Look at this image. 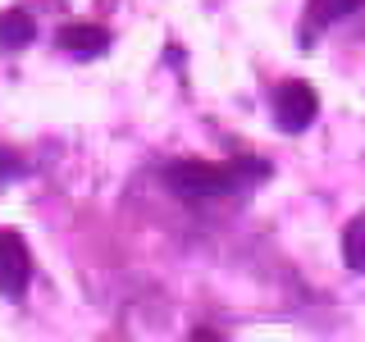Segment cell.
<instances>
[{
  "label": "cell",
  "mask_w": 365,
  "mask_h": 342,
  "mask_svg": "<svg viewBox=\"0 0 365 342\" xmlns=\"http://www.w3.org/2000/svg\"><path fill=\"white\" fill-rule=\"evenodd\" d=\"M32 37H37V23H32L28 9H5L0 14V46L5 51H23Z\"/></svg>",
  "instance_id": "5b68a950"
},
{
  "label": "cell",
  "mask_w": 365,
  "mask_h": 342,
  "mask_svg": "<svg viewBox=\"0 0 365 342\" xmlns=\"http://www.w3.org/2000/svg\"><path fill=\"white\" fill-rule=\"evenodd\" d=\"M342 265L351 274H365V214L351 219L347 233H342Z\"/></svg>",
  "instance_id": "8992f818"
},
{
  "label": "cell",
  "mask_w": 365,
  "mask_h": 342,
  "mask_svg": "<svg viewBox=\"0 0 365 342\" xmlns=\"http://www.w3.org/2000/svg\"><path fill=\"white\" fill-rule=\"evenodd\" d=\"M106 46H110V32L96 28V23H68V28L60 32V51L78 55V60H96Z\"/></svg>",
  "instance_id": "277c9868"
},
{
  "label": "cell",
  "mask_w": 365,
  "mask_h": 342,
  "mask_svg": "<svg viewBox=\"0 0 365 342\" xmlns=\"http://www.w3.org/2000/svg\"><path fill=\"white\" fill-rule=\"evenodd\" d=\"M19 174H23V160L14 151H0V178L9 182V178H19Z\"/></svg>",
  "instance_id": "ba28073f"
},
{
  "label": "cell",
  "mask_w": 365,
  "mask_h": 342,
  "mask_svg": "<svg viewBox=\"0 0 365 342\" xmlns=\"http://www.w3.org/2000/svg\"><path fill=\"white\" fill-rule=\"evenodd\" d=\"M28 283H32V256H28V247H23V233L5 228V233H0V292H5L9 301H23Z\"/></svg>",
  "instance_id": "3957f363"
},
{
  "label": "cell",
  "mask_w": 365,
  "mask_h": 342,
  "mask_svg": "<svg viewBox=\"0 0 365 342\" xmlns=\"http://www.w3.org/2000/svg\"><path fill=\"white\" fill-rule=\"evenodd\" d=\"M315 114H319V96H315L311 83L292 78V83L274 87V123L283 133H306L315 123Z\"/></svg>",
  "instance_id": "7a4b0ae2"
},
{
  "label": "cell",
  "mask_w": 365,
  "mask_h": 342,
  "mask_svg": "<svg viewBox=\"0 0 365 342\" xmlns=\"http://www.w3.org/2000/svg\"><path fill=\"white\" fill-rule=\"evenodd\" d=\"M165 182L178 192V197H224V192H233L237 182V169L233 160L228 165H205V160H178V165L165 169Z\"/></svg>",
  "instance_id": "6da1fadb"
},
{
  "label": "cell",
  "mask_w": 365,
  "mask_h": 342,
  "mask_svg": "<svg viewBox=\"0 0 365 342\" xmlns=\"http://www.w3.org/2000/svg\"><path fill=\"white\" fill-rule=\"evenodd\" d=\"M365 0H311V19H306V28H319V23H338L347 14H356Z\"/></svg>",
  "instance_id": "52a82bcc"
}]
</instances>
